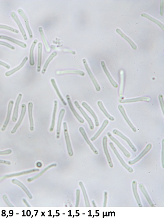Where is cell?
I'll use <instances>...</instances> for the list:
<instances>
[{
    "instance_id": "obj_5",
    "label": "cell",
    "mask_w": 164,
    "mask_h": 219,
    "mask_svg": "<svg viewBox=\"0 0 164 219\" xmlns=\"http://www.w3.org/2000/svg\"><path fill=\"white\" fill-rule=\"evenodd\" d=\"M74 104L75 106L80 111L82 115L84 117L86 120L87 121L90 129L92 130H93L94 128V126L91 119L87 115V113L84 111V109L80 106L79 103L77 101H75L74 102Z\"/></svg>"
},
{
    "instance_id": "obj_2",
    "label": "cell",
    "mask_w": 164,
    "mask_h": 219,
    "mask_svg": "<svg viewBox=\"0 0 164 219\" xmlns=\"http://www.w3.org/2000/svg\"><path fill=\"white\" fill-rule=\"evenodd\" d=\"M83 62L86 71H87L91 80L92 81L95 87L96 91H100L101 89V87L98 84L96 79L95 78L91 70L90 69L87 61H86L85 59H84L83 60Z\"/></svg>"
},
{
    "instance_id": "obj_20",
    "label": "cell",
    "mask_w": 164,
    "mask_h": 219,
    "mask_svg": "<svg viewBox=\"0 0 164 219\" xmlns=\"http://www.w3.org/2000/svg\"><path fill=\"white\" fill-rule=\"evenodd\" d=\"M39 171V169H33L31 170H28L27 171H25L22 172H21L18 173H16L13 174H10L7 175L6 176L0 178V181L3 180L10 177H15L17 176H22V175L28 174L30 173H31L34 172H37Z\"/></svg>"
},
{
    "instance_id": "obj_51",
    "label": "cell",
    "mask_w": 164,
    "mask_h": 219,
    "mask_svg": "<svg viewBox=\"0 0 164 219\" xmlns=\"http://www.w3.org/2000/svg\"><path fill=\"white\" fill-rule=\"evenodd\" d=\"M107 192H105L104 205H103V207H105L106 206L107 200Z\"/></svg>"
},
{
    "instance_id": "obj_48",
    "label": "cell",
    "mask_w": 164,
    "mask_h": 219,
    "mask_svg": "<svg viewBox=\"0 0 164 219\" xmlns=\"http://www.w3.org/2000/svg\"><path fill=\"white\" fill-rule=\"evenodd\" d=\"M12 150H5L0 151V155H7L11 154Z\"/></svg>"
},
{
    "instance_id": "obj_52",
    "label": "cell",
    "mask_w": 164,
    "mask_h": 219,
    "mask_svg": "<svg viewBox=\"0 0 164 219\" xmlns=\"http://www.w3.org/2000/svg\"><path fill=\"white\" fill-rule=\"evenodd\" d=\"M0 164H5L10 165H11V163L10 161L0 159Z\"/></svg>"
},
{
    "instance_id": "obj_16",
    "label": "cell",
    "mask_w": 164,
    "mask_h": 219,
    "mask_svg": "<svg viewBox=\"0 0 164 219\" xmlns=\"http://www.w3.org/2000/svg\"><path fill=\"white\" fill-rule=\"evenodd\" d=\"M113 133L114 134L118 135V136L124 140L125 141H126L134 152H136L137 151V149L133 145V144L130 141V140L122 132H120V131L118 130L115 129L113 130Z\"/></svg>"
},
{
    "instance_id": "obj_4",
    "label": "cell",
    "mask_w": 164,
    "mask_h": 219,
    "mask_svg": "<svg viewBox=\"0 0 164 219\" xmlns=\"http://www.w3.org/2000/svg\"><path fill=\"white\" fill-rule=\"evenodd\" d=\"M11 16L12 18L15 21V22L18 25L20 32L22 34V35L24 39V40L27 41V40L28 38L27 36L26 32L25 31V30L23 26L21 23V21L19 19V17L16 13L14 12H12L11 13Z\"/></svg>"
},
{
    "instance_id": "obj_15",
    "label": "cell",
    "mask_w": 164,
    "mask_h": 219,
    "mask_svg": "<svg viewBox=\"0 0 164 219\" xmlns=\"http://www.w3.org/2000/svg\"><path fill=\"white\" fill-rule=\"evenodd\" d=\"M118 108L120 112L122 114L124 119L126 121L127 123L128 124L129 126L130 127V128L132 130L133 132H136L137 131V130L135 127L133 125L131 121L129 119V118L127 115L126 112L125 111L123 107L122 106V105H119L118 106Z\"/></svg>"
},
{
    "instance_id": "obj_38",
    "label": "cell",
    "mask_w": 164,
    "mask_h": 219,
    "mask_svg": "<svg viewBox=\"0 0 164 219\" xmlns=\"http://www.w3.org/2000/svg\"><path fill=\"white\" fill-rule=\"evenodd\" d=\"M141 16L142 17H145V18L149 19L150 21L153 22V23L158 25L159 27L164 31V25L161 23V22L153 18V17L149 16L148 14L146 13L142 14H141Z\"/></svg>"
},
{
    "instance_id": "obj_37",
    "label": "cell",
    "mask_w": 164,
    "mask_h": 219,
    "mask_svg": "<svg viewBox=\"0 0 164 219\" xmlns=\"http://www.w3.org/2000/svg\"><path fill=\"white\" fill-rule=\"evenodd\" d=\"M57 53L56 52H54L53 53H52L49 56L48 58L47 59L46 62L44 65V67H43V69L41 72L42 74H44L46 71L47 67L48 66V65L51 62V61L57 55Z\"/></svg>"
},
{
    "instance_id": "obj_26",
    "label": "cell",
    "mask_w": 164,
    "mask_h": 219,
    "mask_svg": "<svg viewBox=\"0 0 164 219\" xmlns=\"http://www.w3.org/2000/svg\"><path fill=\"white\" fill-rule=\"evenodd\" d=\"M57 75H63V74H77L81 76H84L85 73L84 72L80 70L69 69L64 70L62 71H58L56 72Z\"/></svg>"
},
{
    "instance_id": "obj_13",
    "label": "cell",
    "mask_w": 164,
    "mask_h": 219,
    "mask_svg": "<svg viewBox=\"0 0 164 219\" xmlns=\"http://www.w3.org/2000/svg\"><path fill=\"white\" fill-rule=\"evenodd\" d=\"M14 104V102L12 100H10L9 103L6 119L1 129L2 131H4L6 130L7 127L9 123Z\"/></svg>"
},
{
    "instance_id": "obj_28",
    "label": "cell",
    "mask_w": 164,
    "mask_h": 219,
    "mask_svg": "<svg viewBox=\"0 0 164 219\" xmlns=\"http://www.w3.org/2000/svg\"><path fill=\"white\" fill-rule=\"evenodd\" d=\"M54 103V106L52 115V120L51 124L49 129V131L51 132H52L53 131L55 125L56 113H57L58 106L57 101L55 100Z\"/></svg>"
},
{
    "instance_id": "obj_7",
    "label": "cell",
    "mask_w": 164,
    "mask_h": 219,
    "mask_svg": "<svg viewBox=\"0 0 164 219\" xmlns=\"http://www.w3.org/2000/svg\"><path fill=\"white\" fill-rule=\"evenodd\" d=\"M152 144H148L145 147L144 149L140 153V154L134 160L129 161L128 163V164L130 165H133L139 161L152 148Z\"/></svg>"
},
{
    "instance_id": "obj_27",
    "label": "cell",
    "mask_w": 164,
    "mask_h": 219,
    "mask_svg": "<svg viewBox=\"0 0 164 219\" xmlns=\"http://www.w3.org/2000/svg\"><path fill=\"white\" fill-rule=\"evenodd\" d=\"M28 59L27 56H26L23 60L22 62L18 66L13 69L5 73V75L6 76H9L15 73L16 72L18 71L22 68L24 66L26 63L27 62Z\"/></svg>"
},
{
    "instance_id": "obj_46",
    "label": "cell",
    "mask_w": 164,
    "mask_h": 219,
    "mask_svg": "<svg viewBox=\"0 0 164 219\" xmlns=\"http://www.w3.org/2000/svg\"><path fill=\"white\" fill-rule=\"evenodd\" d=\"M3 200L4 201V202H5V203L8 206H9L10 207H14L13 205H12V204L10 202L9 200L8 197L6 195H4L3 196Z\"/></svg>"
},
{
    "instance_id": "obj_23",
    "label": "cell",
    "mask_w": 164,
    "mask_h": 219,
    "mask_svg": "<svg viewBox=\"0 0 164 219\" xmlns=\"http://www.w3.org/2000/svg\"><path fill=\"white\" fill-rule=\"evenodd\" d=\"M33 104L31 102H29L28 104V117L30 124V130L33 131L34 128V122L33 117Z\"/></svg>"
},
{
    "instance_id": "obj_24",
    "label": "cell",
    "mask_w": 164,
    "mask_h": 219,
    "mask_svg": "<svg viewBox=\"0 0 164 219\" xmlns=\"http://www.w3.org/2000/svg\"><path fill=\"white\" fill-rule=\"evenodd\" d=\"M116 32L129 44L134 50H136L137 49V46L135 43L131 40V39L125 35L121 30L119 28H117L116 29Z\"/></svg>"
},
{
    "instance_id": "obj_10",
    "label": "cell",
    "mask_w": 164,
    "mask_h": 219,
    "mask_svg": "<svg viewBox=\"0 0 164 219\" xmlns=\"http://www.w3.org/2000/svg\"><path fill=\"white\" fill-rule=\"evenodd\" d=\"M66 98L67 102L68 104L69 107L71 110L73 115L75 116L77 119L78 121L81 124H84V120L81 116L77 112L75 109L73 105L72 102L70 95H66Z\"/></svg>"
},
{
    "instance_id": "obj_19",
    "label": "cell",
    "mask_w": 164,
    "mask_h": 219,
    "mask_svg": "<svg viewBox=\"0 0 164 219\" xmlns=\"http://www.w3.org/2000/svg\"><path fill=\"white\" fill-rule=\"evenodd\" d=\"M23 95L20 94L17 98L16 102L13 113L12 117V120L14 122H16L18 119L19 105L20 103Z\"/></svg>"
},
{
    "instance_id": "obj_35",
    "label": "cell",
    "mask_w": 164,
    "mask_h": 219,
    "mask_svg": "<svg viewBox=\"0 0 164 219\" xmlns=\"http://www.w3.org/2000/svg\"><path fill=\"white\" fill-rule=\"evenodd\" d=\"M97 104L100 110L104 113L105 115L108 119L112 121H114L115 120L114 117L111 116L106 111L104 106H103L102 102L101 101H99L98 102Z\"/></svg>"
},
{
    "instance_id": "obj_6",
    "label": "cell",
    "mask_w": 164,
    "mask_h": 219,
    "mask_svg": "<svg viewBox=\"0 0 164 219\" xmlns=\"http://www.w3.org/2000/svg\"><path fill=\"white\" fill-rule=\"evenodd\" d=\"M107 135L109 138L113 141L116 146L119 148V149L122 151L123 154L127 158H129L131 157V154L121 144L118 140L114 137L109 132L107 133Z\"/></svg>"
},
{
    "instance_id": "obj_1",
    "label": "cell",
    "mask_w": 164,
    "mask_h": 219,
    "mask_svg": "<svg viewBox=\"0 0 164 219\" xmlns=\"http://www.w3.org/2000/svg\"><path fill=\"white\" fill-rule=\"evenodd\" d=\"M64 133L65 139L67 150L69 156L72 157L74 154L73 150L70 136L68 132L67 124L66 122H64L63 123Z\"/></svg>"
},
{
    "instance_id": "obj_34",
    "label": "cell",
    "mask_w": 164,
    "mask_h": 219,
    "mask_svg": "<svg viewBox=\"0 0 164 219\" xmlns=\"http://www.w3.org/2000/svg\"><path fill=\"white\" fill-rule=\"evenodd\" d=\"M120 86L119 94L120 97H122L123 94L124 86V71L123 70L120 71Z\"/></svg>"
},
{
    "instance_id": "obj_53",
    "label": "cell",
    "mask_w": 164,
    "mask_h": 219,
    "mask_svg": "<svg viewBox=\"0 0 164 219\" xmlns=\"http://www.w3.org/2000/svg\"><path fill=\"white\" fill-rule=\"evenodd\" d=\"M23 202L25 203V204L28 207H30V206L29 203L27 202V201L25 199H23Z\"/></svg>"
},
{
    "instance_id": "obj_44",
    "label": "cell",
    "mask_w": 164,
    "mask_h": 219,
    "mask_svg": "<svg viewBox=\"0 0 164 219\" xmlns=\"http://www.w3.org/2000/svg\"><path fill=\"white\" fill-rule=\"evenodd\" d=\"M0 45L9 48L10 49L13 50H14L15 49V47L14 46L11 45L9 43H8L5 42L0 41Z\"/></svg>"
},
{
    "instance_id": "obj_17",
    "label": "cell",
    "mask_w": 164,
    "mask_h": 219,
    "mask_svg": "<svg viewBox=\"0 0 164 219\" xmlns=\"http://www.w3.org/2000/svg\"><path fill=\"white\" fill-rule=\"evenodd\" d=\"M65 112V109L62 108L60 110L59 113L57 127V136H56V138L57 139H59L60 138L62 122Z\"/></svg>"
},
{
    "instance_id": "obj_11",
    "label": "cell",
    "mask_w": 164,
    "mask_h": 219,
    "mask_svg": "<svg viewBox=\"0 0 164 219\" xmlns=\"http://www.w3.org/2000/svg\"><path fill=\"white\" fill-rule=\"evenodd\" d=\"M18 12L19 15L22 17V18L24 20L26 27L27 28L30 38V39L33 38V33L31 28L30 27L29 20L27 15L25 14L24 11L22 9H19L18 10Z\"/></svg>"
},
{
    "instance_id": "obj_31",
    "label": "cell",
    "mask_w": 164,
    "mask_h": 219,
    "mask_svg": "<svg viewBox=\"0 0 164 219\" xmlns=\"http://www.w3.org/2000/svg\"><path fill=\"white\" fill-rule=\"evenodd\" d=\"M109 124V121L107 120H105L103 121V123L101 126L100 128L98 130L97 133L94 135V136L91 139V140L92 142H93L97 139V138L100 136L103 131L106 128L107 126Z\"/></svg>"
},
{
    "instance_id": "obj_49",
    "label": "cell",
    "mask_w": 164,
    "mask_h": 219,
    "mask_svg": "<svg viewBox=\"0 0 164 219\" xmlns=\"http://www.w3.org/2000/svg\"><path fill=\"white\" fill-rule=\"evenodd\" d=\"M164 12V1H162L160 3V14L161 16H162Z\"/></svg>"
},
{
    "instance_id": "obj_29",
    "label": "cell",
    "mask_w": 164,
    "mask_h": 219,
    "mask_svg": "<svg viewBox=\"0 0 164 219\" xmlns=\"http://www.w3.org/2000/svg\"><path fill=\"white\" fill-rule=\"evenodd\" d=\"M137 182L136 181H134L132 182V190L134 195L135 198L137 201V203L140 207H142V206L141 202V201L139 194L138 193L137 188Z\"/></svg>"
},
{
    "instance_id": "obj_22",
    "label": "cell",
    "mask_w": 164,
    "mask_h": 219,
    "mask_svg": "<svg viewBox=\"0 0 164 219\" xmlns=\"http://www.w3.org/2000/svg\"><path fill=\"white\" fill-rule=\"evenodd\" d=\"M82 106L90 113L91 115L93 118L95 122V124L96 126V127H98L99 126V123L98 118L95 113L93 111L92 109L91 108L87 103L85 102H82Z\"/></svg>"
},
{
    "instance_id": "obj_3",
    "label": "cell",
    "mask_w": 164,
    "mask_h": 219,
    "mask_svg": "<svg viewBox=\"0 0 164 219\" xmlns=\"http://www.w3.org/2000/svg\"><path fill=\"white\" fill-rule=\"evenodd\" d=\"M109 145L112 150L114 152L115 155L119 161L120 163L122 165L125 169H127L128 171L130 173H132L133 172V169L125 162V161L123 159L122 157L120 156L117 150H116L113 143L110 142L109 143Z\"/></svg>"
},
{
    "instance_id": "obj_47",
    "label": "cell",
    "mask_w": 164,
    "mask_h": 219,
    "mask_svg": "<svg viewBox=\"0 0 164 219\" xmlns=\"http://www.w3.org/2000/svg\"><path fill=\"white\" fill-rule=\"evenodd\" d=\"M76 207H78L79 205L80 199V191L77 190L76 192Z\"/></svg>"
},
{
    "instance_id": "obj_43",
    "label": "cell",
    "mask_w": 164,
    "mask_h": 219,
    "mask_svg": "<svg viewBox=\"0 0 164 219\" xmlns=\"http://www.w3.org/2000/svg\"><path fill=\"white\" fill-rule=\"evenodd\" d=\"M159 103L162 110L163 115H164V102L163 96L162 95H159L158 96Z\"/></svg>"
},
{
    "instance_id": "obj_55",
    "label": "cell",
    "mask_w": 164,
    "mask_h": 219,
    "mask_svg": "<svg viewBox=\"0 0 164 219\" xmlns=\"http://www.w3.org/2000/svg\"><path fill=\"white\" fill-rule=\"evenodd\" d=\"M92 204H93L94 207H96V205L95 203V202L94 201H92Z\"/></svg>"
},
{
    "instance_id": "obj_21",
    "label": "cell",
    "mask_w": 164,
    "mask_h": 219,
    "mask_svg": "<svg viewBox=\"0 0 164 219\" xmlns=\"http://www.w3.org/2000/svg\"><path fill=\"white\" fill-rule=\"evenodd\" d=\"M0 39H3V40L10 41L23 48H26L27 47L26 43L6 36L1 35H0Z\"/></svg>"
},
{
    "instance_id": "obj_39",
    "label": "cell",
    "mask_w": 164,
    "mask_h": 219,
    "mask_svg": "<svg viewBox=\"0 0 164 219\" xmlns=\"http://www.w3.org/2000/svg\"><path fill=\"white\" fill-rule=\"evenodd\" d=\"M57 165L56 164H53L49 165L48 166H47V167H46L44 170H43L42 171H41L40 173H39L36 176H34L32 178H28L27 179V181L28 182H31L33 181L34 180L37 178L38 177L42 176V175L44 173H45L47 170H48L51 168H52L53 167H55V166H56Z\"/></svg>"
},
{
    "instance_id": "obj_40",
    "label": "cell",
    "mask_w": 164,
    "mask_h": 219,
    "mask_svg": "<svg viewBox=\"0 0 164 219\" xmlns=\"http://www.w3.org/2000/svg\"><path fill=\"white\" fill-rule=\"evenodd\" d=\"M39 32L41 36V38L42 40L43 43L44 44V45L45 47V49L47 52H49L50 50L49 46L47 41L45 38V35L44 32H43L42 28L40 27L38 29Z\"/></svg>"
},
{
    "instance_id": "obj_30",
    "label": "cell",
    "mask_w": 164,
    "mask_h": 219,
    "mask_svg": "<svg viewBox=\"0 0 164 219\" xmlns=\"http://www.w3.org/2000/svg\"><path fill=\"white\" fill-rule=\"evenodd\" d=\"M37 42L38 41L37 39L34 40L32 44L31 48H30L29 55V63L30 65H31V66H33L34 64H35L34 58V48H35Z\"/></svg>"
},
{
    "instance_id": "obj_32",
    "label": "cell",
    "mask_w": 164,
    "mask_h": 219,
    "mask_svg": "<svg viewBox=\"0 0 164 219\" xmlns=\"http://www.w3.org/2000/svg\"><path fill=\"white\" fill-rule=\"evenodd\" d=\"M51 82L56 92V93L58 96L59 98L61 101L62 102L64 106H66L67 104L66 102L64 100V98L62 97L61 94L60 93V92L58 89V87L57 86V84H56V82L55 79L54 78L51 79Z\"/></svg>"
},
{
    "instance_id": "obj_18",
    "label": "cell",
    "mask_w": 164,
    "mask_h": 219,
    "mask_svg": "<svg viewBox=\"0 0 164 219\" xmlns=\"http://www.w3.org/2000/svg\"><path fill=\"white\" fill-rule=\"evenodd\" d=\"M101 65L103 71H104L107 77L108 78L111 84L115 88H117L118 85L117 83L112 77L108 70H107L104 61H102L101 62Z\"/></svg>"
},
{
    "instance_id": "obj_41",
    "label": "cell",
    "mask_w": 164,
    "mask_h": 219,
    "mask_svg": "<svg viewBox=\"0 0 164 219\" xmlns=\"http://www.w3.org/2000/svg\"><path fill=\"white\" fill-rule=\"evenodd\" d=\"M79 184L80 186V187H81L82 191H83V195L84 196V198L85 201L86 206L87 207H90V205L89 202V200L87 194V193H86L84 185L83 184V183H82V182H80L79 183Z\"/></svg>"
},
{
    "instance_id": "obj_14",
    "label": "cell",
    "mask_w": 164,
    "mask_h": 219,
    "mask_svg": "<svg viewBox=\"0 0 164 219\" xmlns=\"http://www.w3.org/2000/svg\"><path fill=\"white\" fill-rule=\"evenodd\" d=\"M79 130L81 134L82 135V136L83 137L85 141L88 144L93 152L94 153V154H95L96 155L98 154V150L96 149V148L94 147L92 143L90 141L84 128H83V127H80L79 129Z\"/></svg>"
},
{
    "instance_id": "obj_25",
    "label": "cell",
    "mask_w": 164,
    "mask_h": 219,
    "mask_svg": "<svg viewBox=\"0 0 164 219\" xmlns=\"http://www.w3.org/2000/svg\"><path fill=\"white\" fill-rule=\"evenodd\" d=\"M42 45L41 43L38 44V58L37 72H40L41 69L42 59Z\"/></svg>"
},
{
    "instance_id": "obj_12",
    "label": "cell",
    "mask_w": 164,
    "mask_h": 219,
    "mask_svg": "<svg viewBox=\"0 0 164 219\" xmlns=\"http://www.w3.org/2000/svg\"><path fill=\"white\" fill-rule=\"evenodd\" d=\"M107 141L108 138L106 136H105L103 137L102 139L103 147L108 162L110 167L112 168L113 167V164L112 163L110 155L108 150Z\"/></svg>"
},
{
    "instance_id": "obj_54",
    "label": "cell",
    "mask_w": 164,
    "mask_h": 219,
    "mask_svg": "<svg viewBox=\"0 0 164 219\" xmlns=\"http://www.w3.org/2000/svg\"><path fill=\"white\" fill-rule=\"evenodd\" d=\"M37 166L38 168H40L41 167L42 164L41 162H38L37 164Z\"/></svg>"
},
{
    "instance_id": "obj_45",
    "label": "cell",
    "mask_w": 164,
    "mask_h": 219,
    "mask_svg": "<svg viewBox=\"0 0 164 219\" xmlns=\"http://www.w3.org/2000/svg\"><path fill=\"white\" fill-rule=\"evenodd\" d=\"M162 166L164 168V139H163L162 142Z\"/></svg>"
},
{
    "instance_id": "obj_36",
    "label": "cell",
    "mask_w": 164,
    "mask_h": 219,
    "mask_svg": "<svg viewBox=\"0 0 164 219\" xmlns=\"http://www.w3.org/2000/svg\"><path fill=\"white\" fill-rule=\"evenodd\" d=\"M12 182L13 183L18 185L21 188H22V189L26 193V194H27L29 198L30 199H32V195L27 189V187H25L23 183L20 181L19 180H18L16 179H12Z\"/></svg>"
},
{
    "instance_id": "obj_33",
    "label": "cell",
    "mask_w": 164,
    "mask_h": 219,
    "mask_svg": "<svg viewBox=\"0 0 164 219\" xmlns=\"http://www.w3.org/2000/svg\"><path fill=\"white\" fill-rule=\"evenodd\" d=\"M139 187L149 205H150L152 207H154L155 206L152 201L151 200L150 196L148 194V193L146 190L144 186L142 184H141L139 185Z\"/></svg>"
},
{
    "instance_id": "obj_50",
    "label": "cell",
    "mask_w": 164,
    "mask_h": 219,
    "mask_svg": "<svg viewBox=\"0 0 164 219\" xmlns=\"http://www.w3.org/2000/svg\"><path fill=\"white\" fill-rule=\"evenodd\" d=\"M0 65L8 69H9L10 68V65H9L5 63L2 62V61L1 60H0Z\"/></svg>"
},
{
    "instance_id": "obj_8",
    "label": "cell",
    "mask_w": 164,
    "mask_h": 219,
    "mask_svg": "<svg viewBox=\"0 0 164 219\" xmlns=\"http://www.w3.org/2000/svg\"><path fill=\"white\" fill-rule=\"evenodd\" d=\"M21 111L20 115L19 118V119L17 123L16 124L13 129L11 131V133L12 134H14L18 130L20 126V125L21 123L24 119V118L25 115L27 111V106L25 104H23L21 106Z\"/></svg>"
},
{
    "instance_id": "obj_9",
    "label": "cell",
    "mask_w": 164,
    "mask_h": 219,
    "mask_svg": "<svg viewBox=\"0 0 164 219\" xmlns=\"http://www.w3.org/2000/svg\"><path fill=\"white\" fill-rule=\"evenodd\" d=\"M151 98L147 96H142L135 98H133L128 99H119V102L120 103H126L136 102H149L151 101Z\"/></svg>"
},
{
    "instance_id": "obj_42",
    "label": "cell",
    "mask_w": 164,
    "mask_h": 219,
    "mask_svg": "<svg viewBox=\"0 0 164 219\" xmlns=\"http://www.w3.org/2000/svg\"><path fill=\"white\" fill-rule=\"evenodd\" d=\"M0 29H6L16 34H18L19 33L18 30L5 25L0 24Z\"/></svg>"
}]
</instances>
